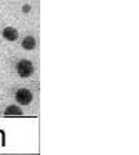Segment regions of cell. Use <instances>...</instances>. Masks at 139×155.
Returning a JSON list of instances; mask_svg holds the SVG:
<instances>
[{
	"label": "cell",
	"instance_id": "1",
	"mask_svg": "<svg viewBox=\"0 0 139 155\" xmlns=\"http://www.w3.org/2000/svg\"><path fill=\"white\" fill-rule=\"evenodd\" d=\"M16 71H17V73H19V76L20 78H29V76L33 75L34 66L29 59H22V61L17 62Z\"/></svg>",
	"mask_w": 139,
	"mask_h": 155
},
{
	"label": "cell",
	"instance_id": "2",
	"mask_svg": "<svg viewBox=\"0 0 139 155\" xmlns=\"http://www.w3.org/2000/svg\"><path fill=\"white\" fill-rule=\"evenodd\" d=\"M15 99L20 105H29L32 102V99H33V95H32V92L29 89L22 88V89H17L16 95H15Z\"/></svg>",
	"mask_w": 139,
	"mask_h": 155
},
{
	"label": "cell",
	"instance_id": "3",
	"mask_svg": "<svg viewBox=\"0 0 139 155\" xmlns=\"http://www.w3.org/2000/svg\"><path fill=\"white\" fill-rule=\"evenodd\" d=\"M3 38H5L6 40H9V42H15V40H17V38H19V32H17L15 28L7 26V28L3 29Z\"/></svg>",
	"mask_w": 139,
	"mask_h": 155
},
{
	"label": "cell",
	"instance_id": "4",
	"mask_svg": "<svg viewBox=\"0 0 139 155\" xmlns=\"http://www.w3.org/2000/svg\"><path fill=\"white\" fill-rule=\"evenodd\" d=\"M5 115L6 116H22L23 115V111L20 106L17 105H10L7 106L5 109Z\"/></svg>",
	"mask_w": 139,
	"mask_h": 155
},
{
	"label": "cell",
	"instance_id": "5",
	"mask_svg": "<svg viewBox=\"0 0 139 155\" xmlns=\"http://www.w3.org/2000/svg\"><path fill=\"white\" fill-rule=\"evenodd\" d=\"M22 48L24 50H33L36 48V39L33 36H26L22 40Z\"/></svg>",
	"mask_w": 139,
	"mask_h": 155
},
{
	"label": "cell",
	"instance_id": "6",
	"mask_svg": "<svg viewBox=\"0 0 139 155\" xmlns=\"http://www.w3.org/2000/svg\"><path fill=\"white\" fill-rule=\"evenodd\" d=\"M30 10H32V6H30V5H23V7H22L23 13H29Z\"/></svg>",
	"mask_w": 139,
	"mask_h": 155
}]
</instances>
